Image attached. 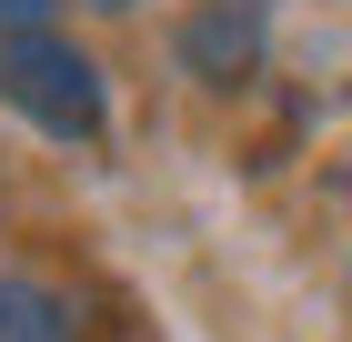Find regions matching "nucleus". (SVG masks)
<instances>
[{"label": "nucleus", "instance_id": "nucleus-2", "mask_svg": "<svg viewBox=\"0 0 352 342\" xmlns=\"http://www.w3.org/2000/svg\"><path fill=\"white\" fill-rule=\"evenodd\" d=\"M262 41H272L262 0H201L182 21V71L191 81H252L262 71Z\"/></svg>", "mask_w": 352, "mask_h": 342}, {"label": "nucleus", "instance_id": "nucleus-1", "mask_svg": "<svg viewBox=\"0 0 352 342\" xmlns=\"http://www.w3.org/2000/svg\"><path fill=\"white\" fill-rule=\"evenodd\" d=\"M0 101L51 141H101V121H111L91 51H71L60 30H0Z\"/></svg>", "mask_w": 352, "mask_h": 342}, {"label": "nucleus", "instance_id": "nucleus-5", "mask_svg": "<svg viewBox=\"0 0 352 342\" xmlns=\"http://www.w3.org/2000/svg\"><path fill=\"white\" fill-rule=\"evenodd\" d=\"M101 10H131V0H101Z\"/></svg>", "mask_w": 352, "mask_h": 342}, {"label": "nucleus", "instance_id": "nucleus-4", "mask_svg": "<svg viewBox=\"0 0 352 342\" xmlns=\"http://www.w3.org/2000/svg\"><path fill=\"white\" fill-rule=\"evenodd\" d=\"M0 21L10 30H51V0H0Z\"/></svg>", "mask_w": 352, "mask_h": 342}, {"label": "nucleus", "instance_id": "nucleus-3", "mask_svg": "<svg viewBox=\"0 0 352 342\" xmlns=\"http://www.w3.org/2000/svg\"><path fill=\"white\" fill-rule=\"evenodd\" d=\"M0 342H81V322H71L60 292L21 282V272H0Z\"/></svg>", "mask_w": 352, "mask_h": 342}]
</instances>
